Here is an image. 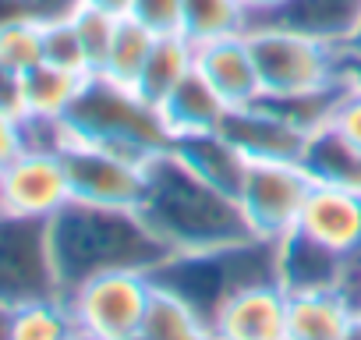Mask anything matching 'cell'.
<instances>
[{
  "label": "cell",
  "mask_w": 361,
  "mask_h": 340,
  "mask_svg": "<svg viewBox=\"0 0 361 340\" xmlns=\"http://www.w3.org/2000/svg\"><path fill=\"white\" fill-rule=\"evenodd\" d=\"M195 71V43L188 36H156L152 43V54L135 82V92L149 103V107H159L180 82Z\"/></svg>",
  "instance_id": "d6986e66"
},
{
  "label": "cell",
  "mask_w": 361,
  "mask_h": 340,
  "mask_svg": "<svg viewBox=\"0 0 361 340\" xmlns=\"http://www.w3.org/2000/svg\"><path fill=\"white\" fill-rule=\"evenodd\" d=\"M152 43H156V32H149L142 22H135L131 15H124L117 22V32H114V43H110V54H106V64H103V78L117 82V85H128L135 89L149 54H152Z\"/></svg>",
  "instance_id": "7402d4cb"
},
{
  "label": "cell",
  "mask_w": 361,
  "mask_h": 340,
  "mask_svg": "<svg viewBox=\"0 0 361 340\" xmlns=\"http://www.w3.org/2000/svg\"><path fill=\"white\" fill-rule=\"evenodd\" d=\"M71 340H85V336H78V333H75V336H71Z\"/></svg>",
  "instance_id": "60d3db41"
},
{
  "label": "cell",
  "mask_w": 361,
  "mask_h": 340,
  "mask_svg": "<svg viewBox=\"0 0 361 340\" xmlns=\"http://www.w3.org/2000/svg\"><path fill=\"white\" fill-rule=\"evenodd\" d=\"M354 277H357V280H361V259H357V266H354V273H350V280H354ZM354 298H357V305H361V291H357V294H354Z\"/></svg>",
  "instance_id": "8d00e7d4"
},
{
  "label": "cell",
  "mask_w": 361,
  "mask_h": 340,
  "mask_svg": "<svg viewBox=\"0 0 361 340\" xmlns=\"http://www.w3.org/2000/svg\"><path fill=\"white\" fill-rule=\"evenodd\" d=\"M220 135L234 142L248 159H298L305 156L308 131L298 128L290 117H283L269 99L248 103V107H231Z\"/></svg>",
  "instance_id": "7c38bea8"
},
{
  "label": "cell",
  "mask_w": 361,
  "mask_h": 340,
  "mask_svg": "<svg viewBox=\"0 0 361 340\" xmlns=\"http://www.w3.org/2000/svg\"><path fill=\"white\" fill-rule=\"evenodd\" d=\"M71 202L68 170L57 149H25L0 170V217L54 220Z\"/></svg>",
  "instance_id": "9c48e42d"
},
{
  "label": "cell",
  "mask_w": 361,
  "mask_h": 340,
  "mask_svg": "<svg viewBox=\"0 0 361 340\" xmlns=\"http://www.w3.org/2000/svg\"><path fill=\"white\" fill-rule=\"evenodd\" d=\"M347 57H350V54H347ZM350 61H357V64H361V54H354V57H350Z\"/></svg>",
  "instance_id": "ab89813d"
},
{
  "label": "cell",
  "mask_w": 361,
  "mask_h": 340,
  "mask_svg": "<svg viewBox=\"0 0 361 340\" xmlns=\"http://www.w3.org/2000/svg\"><path fill=\"white\" fill-rule=\"evenodd\" d=\"M213 340H287V291L273 280H245L209 308Z\"/></svg>",
  "instance_id": "30bf717a"
},
{
  "label": "cell",
  "mask_w": 361,
  "mask_h": 340,
  "mask_svg": "<svg viewBox=\"0 0 361 340\" xmlns=\"http://www.w3.org/2000/svg\"><path fill=\"white\" fill-rule=\"evenodd\" d=\"M61 298L43 220L0 217V305Z\"/></svg>",
  "instance_id": "ba28073f"
},
{
  "label": "cell",
  "mask_w": 361,
  "mask_h": 340,
  "mask_svg": "<svg viewBox=\"0 0 361 340\" xmlns=\"http://www.w3.org/2000/svg\"><path fill=\"white\" fill-rule=\"evenodd\" d=\"M131 18L156 36H185V0H131Z\"/></svg>",
  "instance_id": "83f0119b"
},
{
  "label": "cell",
  "mask_w": 361,
  "mask_h": 340,
  "mask_svg": "<svg viewBox=\"0 0 361 340\" xmlns=\"http://www.w3.org/2000/svg\"><path fill=\"white\" fill-rule=\"evenodd\" d=\"M22 15H29L25 0H0V25L11 22V18H22Z\"/></svg>",
  "instance_id": "836d02e7"
},
{
  "label": "cell",
  "mask_w": 361,
  "mask_h": 340,
  "mask_svg": "<svg viewBox=\"0 0 361 340\" xmlns=\"http://www.w3.org/2000/svg\"><path fill=\"white\" fill-rule=\"evenodd\" d=\"M252 22H269V25L312 36L326 47L350 54V47L361 32V0H283L280 8H273L269 15H259Z\"/></svg>",
  "instance_id": "4fadbf2b"
},
{
  "label": "cell",
  "mask_w": 361,
  "mask_h": 340,
  "mask_svg": "<svg viewBox=\"0 0 361 340\" xmlns=\"http://www.w3.org/2000/svg\"><path fill=\"white\" fill-rule=\"evenodd\" d=\"M248 22L252 15L241 0H185V36L195 47L248 32Z\"/></svg>",
  "instance_id": "cb8c5ba5"
},
{
  "label": "cell",
  "mask_w": 361,
  "mask_h": 340,
  "mask_svg": "<svg viewBox=\"0 0 361 340\" xmlns=\"http://www.w3.org/2000/svg\"><path fill=\"white\" fill-rule=\"evenodd\" d=\"M138 213L177 259L220 255L259 241L241 202L206 185L173 156V149L149 159V185Z\"/></svg>",
  "instance_id": "6da1fadb"
},
{
  "label": "cell",
  "mask_w": 361,
  "mask_h": 340,
  "mask_svg": "<svg viewBox=\"0 0 361 340\" xmlns=\"http://www.w3.org/2000/svg\"><path fill=\"white\" fill-rule=\"evenodd\" d=\"M227 110H231V107L220 99V92H216L199 71H192L185 82H180V85L156 107V114H159V121H163L170 142L220 131Z\"/></svg>",
  "instance_id": "2e32d148"
},
{
  "label": "cell",
  "mask_w": 361,
  "mask_h": 340,
  "mask_svg": "<svg viewBox=\"0 0 361 340\" xmlns=\"http://www.w3.org/2000/svg\"><path fill=\"white\" fill-rule=\"evenodd\" d=\"M50 259L61 284V298L85 284L89 277L110 269H145L159 273L177 255L159 241V234L128 210H99L68 202L54 220H47Z\"/></svg>",
  "instance_id": "7a4b0ae2"
},
{
  "label": "cell",
  "mask_w": 361,
  "mask_h": 340,
  "mask_svg": "<svg viewBox=\"0 0 361 340\" xmlns=\"http://www.w3.org/2000/svg\"><path fill=\"white\" fill-rule=\"evenodd\" d=\"M68 185H71V202L82 206H99V210H128L138 213L149 185V159L124 156L117 149L68 138L61 149Z\"/></svg>",
  "instance_id": "8992f818"
},
{
  "label": "cell",
  "mask_w": 361,
  "mask_h": 340,
  "mask_svg": "<svg viewBox=\"0 0 361 340\" xmlns=\"http://www.w3.org/2000/svg\"><path fill=\"white\" fill-rule=\"evenodd\" d=\"M43 61L47 64H57V68H68V71H78V75H92L71 15L68 18L43 22Z\"/></svg>",
  "instance_id": "4316f807"
},
{
  "label": "cell",
  "mask_w": 361,
  "mask_h": 340,
  "mask_svg": "<svg viewBox=\"0 0 361 340\" xmlns=\"http://www.w3.org/2000/svg\"><path fill=\"white\" fill-rule=\"evenodd\" d=\"M89 78L92 75H78V71L47 64V61L36 64L32 71H25V117L64 121Z\"/></svg>",
  "instance_id": "44dd1931"
},
{
  "label": "cell",
  "mask_w": 361,
  "mask_h": 340,
  "mask_svg": "<svg viewBox=\"0 0 361 340\" xmlns=\"http://www.w3.org/2000/svg\"><path fill=\"white\" fill-rule=\"evenodd\" d=\"M354 54H361V32H357V40H354V47H350V57Z\"/></svg>",
  "instance_id": "74e56055"
},
{
  "label": "cell",
  "mask_w": 361,
  "mask_h": 340,
  "mask_svg": "<svg viewBox=\"0 0 361 340\" xmlns=\"http://www.w3.org/2000/svg\"><path fill=\"white\" fill-rule=\"evenodd\" d=\"M361 326V305L350 291L287 294V340H350Z\"/></svg>",
  "instance_id": "9a60e30c"
},
{
  "label": "cell",
  "mask_w": 361,
  "mask_h": 340,
  "mask_svg": "<svg viewBox=\"0 0 361 340\" xmlns=\"http://www.w3.org/2000/svg\"><path fill=\"white\" fill-rule=\"evenodd\" d=\"M170 149H173V156H177L180 163L192 166L195 174H199L206 185H213L216 192H224V195H231V199L241 195L245 170H248V156H245L234 142H227L220 131L177 138V142H170Z\"/></svg>",
  "instance_id": "e0dca14e"
},
{
  "label": "cell",
  "mask_w": 361,
  "mask_h": 340,
  "mask_svg": "<svg viewBox=\"0 0 361 340\" xmlns=\"http://www.w3.org/2000/svg\"><path fill=\"white\" fill-rule=\"evenodd\" d=\"M294 234L308 238L312 245L347 262H357L361 259V192L315 181L301 206Z\"/></svg>",
  "instance_id": "8fae6325"
},
{
  "label": "cell",
  "mask_w": 361,
  "mask_h": 340,
  "mask_svg": "<svg viewBox=\"0 0 361 340\" xmlns=\"http://www.w3.org/2000/svg\"><path fill=\"white\" fill-rule=\"evenodd\" d=\"M312 185V174L298 159H248L238 202L252 234L266 245L287 238L301 217Z\"/></svg>",
  "instance_id": "52a82bcc"
},
{
  "label": "cell",
  "mask_w": 361,
  "mask_h": 340,
  "mask_svg": "<svg viewBox=\"0 0 361 340\" xmlns=\"http://www.w3.org/2000/svg\"><path fill=\"white\" fill-rule=\"evenodd\" d=\"M142 333L149 340H213L209 319L202 315V308L195 301H188L180 291H173L170 284H163L159 277L152 284Z\"/></svg>",
  "instance_id": "ac0fdd59"
},
{
  "label": "cell",
  "mask_w": 361,
  "mask_h": 340,
  "mask_svg": "<svg viewBox=\"0 0 361 340\" xmlns=\"http://www.w3.org/2000/svg\"><path fill=\"white\" fill-rule=\"evenodd\" d=\"M36 64H43V22L22 15L0 25V68L25 75Z\"/></svg>",
  "instance_id": "d4e9b609"
},
{
  "label": "cell",
  "mask_w": 361,
  "mask_h": 340,
  "mask_svg": "<svg viewBox=\"0 0 361 340\" xmlns=\"http://www.w3.org/2000/svg\"><path fill=\"white\" fill-rule=\"evenodd\" d=\"M121 340H149V336H145V333L138 329V333H131V336H121Z\"/></svg>",
  "instance_id": "f35d334b"
},
{
  "label": "cell",
  "mask_w": 361,
  "mask_h": 340,
  "mask_svg": "<svg viewBox=\"0 0 361 340\" xmlns=\"http://www.w3.org/2000/svg\"><path fill=\"white\" fill-rule=\"evenodd\" d=\"M71 22H75V32H78V40H82L89 71L99 75L103 64H106V54H110V43H114V32H117V22H121V18L78 4V8L71 11Z\"/></svg>",
  "instance_id": "484cf974"
},
{
  "label": "cell",
  "mask_w": 361,
  "mask_h": 340,
  "mask_svg": "<svg viewBox=\"0 0 361 340\" xmlns=\"http://www.w3.org/2000/svg\"><path fill=\"white\" fill-rule=\"evenodd\" d=\"M85 8H96V11H106L114 18H124L131 15V0H82Z\"/></svg>",
  "instance_id": "d6a6232c"
},
{
  "label": "cell",
  "mask_w": 361,
  "mask_h": 340,
  "mask_svg": "<svg viewBox=\"0 0 361 340\" xmlns=\"http://www.w3.org/2000/svg\"><path fill=\"white\" fill-rule=\"evenodd\" d=\"M71 138L96 142L106 149H117L135 159H152L170 149V135L156 114L135 89L117 85L103 75H92L75 99L71 114L64 117Z\"/></svg>",
  "instance_id": "3957f363"
},
{
  "label": "cell",
  "mask_w": 361,
  "mask_h": 340,
  "mask_svg": "<svg viewBox=\"0 0 361 340\" xmlns=\"http://www.w3.org/2000/svg\"><path fill=\"white\" fill-rule=\"evenodd\" d=\"M75 326L61 298H36L11 305L8 312V340H71Z\"/></svg>",
  "instance_id": "603a6c76"
},
{
  "label": "cell",
  "mask_w": 361,
  "mask_h": 340,
  "mask_svg": "<svg viewBox=\"0 0 361 340\" xmlns=\"http://www.w3.org/2000/svg\"><path fill=\"white\" fill-rule=\"evenodd\" d=\"M8 312L11 305H0V340H8Z\"/></svg>",
  "instance_id": "d590c367"
},
{
  "label": "cell",
  "mask_w": 361,
  "mask_h": 340,
  "mask_svg": "<svg viewBox=\"0 0 361 340\" xmlns=\"http://www.w3.org/2000/svg\"><path fill=\"white\" fill-rule=\"evenodd\" d=\"M156 273L145 269H110L71 287L61 301L71 326L85 340H121L142 329Z\"/></svg>",
  "instance_id": "5b68a950"
},
{
  "label": "cell",
  "mask_w": 361,
  "mask_h": 340,
  "mask_svg": "<svg viewBox=\"0 0 361 340\" xmlns=\"http://www.w3.org/2000/svg\"><path fill=\"white\" fill-rule=\"evenodd\" d=\"M329 128H336L354 149H361V82L354 78V85L347 89V96L340 99V107L329 117Z\"/></svg>",
  "instance_id": "f1b7e54d"
},
{
  "label": "cell",
  "mask_w": 361,
  "mask_h": 340,
  "mask_svg": "<svg viewBox=\"0 0 361 340\" xmlns=\"http://www.w3.org/2000/svg\"><path fill=\"white\" fill-rule=\"evenodd\" d=\"M301 166L312 174V181L361 192V149H354V145H350L336 128H329V124L308 135Z\"/></svg>",
  "instance_id": "ffe728a7"
},
{
  "label": "cell",
  "mask_w": 361,
  "mask_h": 340,
  "mask_svg": "<svg viewBox=\"0 0 361 340\" xmlns=\"http://www.w3.org/2000/svg\"><path fill=\"white\" fill-rule=\"evenodd\" d=\"M0 110L25 121V75L0 68Z\"/></svg>",
  "instance_id": "4dcf8cb0"
},
{
  "label": "cell",
  "mask_w": 361,
  "mask_h": 340,
  "mask_svg": "<svg viewBox=\"0 0 361 340\" xmlns=\"http://www.w3.org/2000/svg\"><path fill=\"white\" fill-rule=\"evenodd\" d=\"M25 152V124L22 117H11L0 110V170L11 166Z\"/></svg>",
  "instance_id": "f546056e"
},
{
  "label": "cell",
  "mask_w": 361,
  "mask_h": 340,
  "mask_svg": "<svg viewBox=\"0 0 361 340\" xmlns=\"http://www.w3.org/2000/svg\"><path fill=\"white\" fill-rule=\"evenodd\" d=\"M245 36L259 68L262 99H298L347 75L350 57L312 36H301L269 22H252Z\"/></svg>",
  "instance_id": "277c9868"
},
{
  "label": "cell",
  "mask_w": 361,
  "mask_h": 340,
  "mask_svg": "<svg viewBox=\"0 0 361 340\" xmlns=\"http://www.w3.org/2000/svg\"><path fill=\"white\" fill-rule=\"evenodd\" d=\"M241 4L248 8V15H252V18H259V15H269L273 8H280L283 0H241Z\"/></svg>",
  "instance_id": "e575fe53"
},
{
  "label": "cell",
  "mask_w": 361,
  "mask_h": 340,
  "mask_svg": "<svg viewBox=\"0 0 361 340\" xmlns=\"http://www.w3.org/2000/svg\"><path fill=\"white\" fill-rule=\"evenodd\" d=\"M195 71L220 92L227 107H248L262 99V82L259 68L248 47V36H224L195 47Z\"/></svg>",
  "instance_id": "5bb4252c"
},
{
  "label": "cell",
  "mask_w": 361,
  "mask_h": 340,
  "mask_svg": "<svg viewBox=\"0 0 361 340\" xmlns=\"http://www.w3.org/2000/svg\"><path fill=\"white\" fill-rule=\"evenodd\" d=\"M82 0H25V8L36 22H50V18H68Z\"/></svg>",
  "instance_id": "1f68e13d"
}]
</instances>
